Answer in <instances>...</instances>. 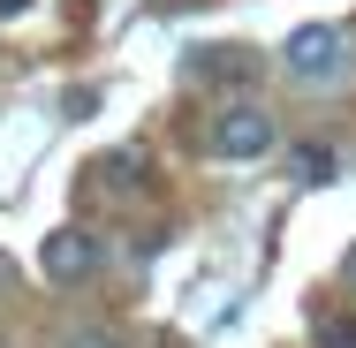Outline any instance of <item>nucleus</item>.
Returning a JSON list of instances; mask_svg holds the SVG:
<instances>
[{
    "instance_id": "nucleus-1",
    "label": "nucleus",
    "mask_w": 356,
    "mask_h": 348,
    "mask_svg": "<svg viewBox=\"0 0 356 348\" xmlns=\"http://www.w3.org/2000/svg\"><path fill=\"white\" fill-rule=\"evenodd\" d=\"M281 61L296 69V83H341L349 76V38L334 23H296L281 38Z\"/></svg>"
},
{
    "instance_id": "nucleus-2",
    "label": "nucleus",
    "mask_w": 356,
    "mask_h": 348,
    "mask_svg": "<svg viewBox=\"0 0 356 348\" xmlns=\"http://www.w3.org/2000/svg\"><path fill=\"white\" fill-rule=\"evenodd\" d=\"M273 144H281V122H273L266 106H220L213 114V159L250 167V159H266Z\"/></svg>"
},
{
    "instance_id": "nucleus-3",
    "label": "nucleus",
    "mask_w": 356,
    "mask_h": 348,
    "mask_svg": "<svg viewBox=\"0 0 356 348\" xmlns=\"http://www.w3.org/2000/svg\"><path fill=\"white\" fill-rule=\"evenodd\" d=\"M38 273L54 280V288H83V280L99 273V235L91 227H54L38 242Z\"/></svg>"
},
{
    "instance_id": "nucleus-4",
    "label": "nucleus",
    "mask_w": 356,
    "mask_h": 348,
    "mask_svg": "<svg viewBox=\"0 0 356 348\" xmlns=\"http://www.w3.org/2000/svg\"><path fill=\"white\" fill-rule=\"evenodd\" d=\"M288 174H296L303 190H318V182H334V174H341V159H334L326 144H296V159H288Z\"/></svg>"
},
{
    "instance_id": "nucleus-5",
    "label": "nucleus",
    "mask_w": 356,
    "mask_h": 348,
    "mask_svg": "<svg viewBox=\"0 0 356 348\" xmlns=\"http://www.w3.org/2000/svg\"><path fill=\"white\" fill-rule=\"evenodd\" d=\"M106 174H114L122 190H152V151H144V144H122V151H106Z\"/></svg>"
},
{
    "instance_id": "nucleus-6",
    "label": "nucleus",
    "mask_w": 356,
    "mask_h": 348,
    "mask_svg": "<svg viewBox=\"0 0 356 348\" xmlns=\"http://www.w3.org/2000/svg\"><path fill=\"white\" fill-rule=\"evenodd\" d=\"M61 348H122V341H106L99 326H76V333H61Z\"/></svg>"
},
{
    "instance_id": "nucleus-7",
    "label": "nucleus",
    "mask_w": 356,
    "mask_h": 348,
    "mask_svg": "<svg viewBox=\"0 0 356 348\" xmlns=\"http://www.w3.org/2000/svg\"><path fill=\"white\" fill-rule=\"evenodd\" d=\"M318 341H326V348H356V326H341V318H326V326H318Z\"/></svg>"
},
{
    "instance_id": "nucleus-8",
    "label": "nucleus",
    "mask_w": 356,
    "mask_h": 348,
    "mask_svg": "<svg viewBox=\"0 0 356 348\" xmlns=\"http://www.w3.org/2000/svg\"><path fill=\"white\" fill-rule=\"evenodd\" d=\"M341 288H349V295H356V250H349V258H341Z\"/></svg>"
},
{
    "instance_id": "nucleus-9",
    "label": "nucleus",
    "mask_w": 356,
    "mask_h": 348,
    "mask_svg": "<svg viewBox=\"0 0 356 348\" xmlns=\"http://www.w3.org/2000/svg\"><path fill=\"white\" fill-rule=\"evenodd\" d=\"M23 8H31V0H0V15H23Z\"/></svg>"
},
{
    "instance_id": "nucleus-10",
    "label": "nucleus",
    "mask_w": 356,
    "mask_h": 348,
    "mask_svg": "<svg viewBox=\"0 0 356 348\" xmlns=\"http://www.w3.org/2000/svg\"><path fill=\"white\" fill-rule=\"evenodd\" d=\"M0 288H8V258H0Z\"/></svg>"
}]
</instances>
